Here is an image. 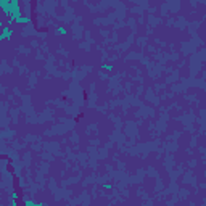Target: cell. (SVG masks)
I'll return each mask as SVG.
<instances>
[{
  "label": "cell",
  "mask_w": 206,
  "mask_h": 206,
  "mask_svg": "<svg viewBox=\"0 0 206 206\" xmlns=\"http://www.w3.org/2000/svg\"><path fill=\"white\" fill-rule=\"evenodd\" d=\"M10 36H12V29L8 28V26H3L2 28V36H0V39L2 40H7L10 37Z\"/></svg>",
  "instance_id": "obj_1"
},
{
  "label": "cell",
  "mask_w": 206,
  "mask_h": 206,
  "mask_svg": "<svg viewBox=\"0 0 206 206\" xmlns=\"http://www.w3.org/2000/svg\"><path fill=\"white\" fill-rule=\"evenodd\" d=\"M16 23H31V20H29L28 16H21V18L16 20Z\"/></svg>",
  "instance_id": "obj_2"
},
{
  "label": "cell",
  "mask_w": 206,
  "mask_h": 206,
  "mask_svg": "<svg viewBox=\"0 0 206 206\" xmlns=\"http://www.w3.org/2000/svg\"><path fill=\"white\" fill-rule=\"evenodd\" d=\"M57 32H58V34H65V32H66V31H65V29H63V28H60V29H57Z\"/></svg>",
  "instance_id": "obj_3"
}]
</instances>
